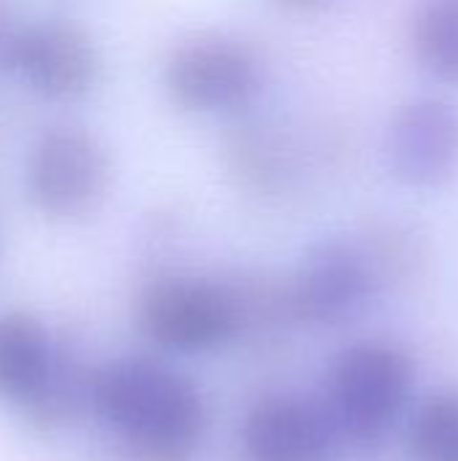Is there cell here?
Here are the masks:
<instances>
[{
  "label": "cell",
  "mask_w": 458,
  "mask_h": 461,
  "mask_svg": "<svg viewBox=\"0 0 458 461\" xmlns=\"http://www.w3.org/2000/svg\"><path fill=\"white\" fill-rule=\"evenodd\" d=\"M89 378L92 367L38 316L0 311V402L38 429H57L89 413Z\"/></svg>",
  "instance_id": "cell-4"
},
{
  "label": "cell",
  "mask_w": 458,
  "mask_h": 461,
  "mask_svg": "<svg viewBox=\"0 0 458 461\" xmlns=\"http://www.w3.org/2000/svg\"><path fill=\"white\" fill-rule=\"evenodd\" d=\"M24 184L40 213L81 219L103 203L111 184V159L92 132L51 127L35 140L27 157Z\"/></svg>",
  "instance_id": "cell-6"
},
{
  "label": "cell",
  "mask_w": 458,
  "mask_h": 461,
  "mask_svg": "<svg viewBox=\"0 0 458 461\" xmlns=\"http://www.w3.org/2000/svg\"><path fill=\"white\" fill-rule=\"evenodd\" d=\"M238 448L243 461H337L348 451L319 392L273 389L240 416Z\"/></svg>",
  "instance_id": "cell-7"
},
{
  "label": "cell",
  "mask_w": 458,
  "mask_h": 461,
  "mask_svg": "<svg viewBox=\"0 0 458 461\" xmlns=\"http://www.w3.org/2000/svg\"><path fill=\"white\" fill-rule=\"evenodd\" d=\"M413 51L432 78L458 86V0H424L413 19Z\"/></svg>",
  "instance_id": "cell-12"
},
{
  "label": "cell",
  "mask_w": 458,
  "mask_h": 461,
  "mask_svg": "<svg viewBox=\"0 0 458 461\" xmlns=\"http://www.w3.org/2000/svg\"><path fill=\"white\" fill-rule=\"evenodd\" d=\"M8 65L35 95L57 103L84 97L100 70L97 49L84 27L67 19H40L11 35Z\"/></svg>",
  "instance_id": "cell-9"
},
{
  "label": "cell",
  "mask_w": 458,
  "mask_h": 461,
  "mask_svg": "<svg viewBox=\"0 0 458 461\" xmlns=\"http://www.w3.org/2000/svg\"><path fill=\"white\" fill-rule=\"evenodd\" d=\"M262 84L254 51L227 35H200L178 46L165 68L170 100L194 113L246 108Z\"/></svg>",
  "instance_id": "cell-8"
},
{
  "label": "cell",
  "mask_w": 458,
  "mask_h": 461,
  "mask_svg": "<svg viewBox=\"0 0 458 461\" xmlns=\"http://www.w3.org/2000/svg\"><path fill=\"white\" fill-rule=\"evenodd\" d=\"M389 284L370 246L356 240H321L283 284L286 321L305 330H343L378 303Z\"/></svg>",
  "instance_id": "cell-5"
},
{
  "label": "cell",
  "mask_w": 458,
  "mask_h": 461,
  "mask_svg": "<svg viewBox=\"0 0 458 461\" xmlns=\"http://www.w3.org/2000/svg\"><path fill=\"white\" fill-rule=\"evenodd\" d=\"M386 165L408 186H440L458 167V111L437 97L402 105L386 132Z\"/></svg>",
  "instance_id": "cell-10"
},
{
  "label": "cell",
  "mask_w": 458,
  "mask_h": 461,
  "mask_svg": "<svg viewBox=\"0 0 458 461\" xmlns=\"http://www.w3.org/2000/svg\"><path fill=\"white\" fill-rule=\"evenodd\" d=\"M89 413L135 461L200 459L211 435L202 386L162 354H124L94 365Z\"/></svg>",
  "instance_id": "cell-1"
},
{
  "label": "cell",
  "mask_w": 458,
  "mask_h": 461,
  "mask_svg": "<svg viewBox=\"0 0 458 461\" xmlns=\"http://www.w3.org/2000/svg\"><path fill=\"white\" fill-rule=\"evenodd\" d=\"M278 3L286 5V8H294V11H310V8H319V5H324L329 0H278Z\"/></svg>",
  "instance_id": "cell-14"
},
{
  "label": "cell",
  "mask_w": 458,
  "mask_h": 461,
  "mask_svg": "<svg viewBox=\"0 0 458 461\" xmlns=\"http://www.w3.org/2000/svg\"><path fill=\"white\" fill-rule=\"evenodd\" d=\"M8 5H5V0H0V62H3V57H5V49H8V43H11V27H8Z\"/></svg>",
  "instance_id": "cell-13"
},
{
  "label": "cell",
  "mask_w": 458,
  "mask_h": 461,
  "mask_svg": "<svg viewBox=\"0 0 458 461\" xmlns=\"http://www.w3.org/2000/svg\"><path fill=\"white\" fill-rule=\"evenodd\" d=\"M135 324L162 357H211L265 327L289 321L283 284L162 273L140 289Z\"/></svg>",
  "instance_id": "cell-2"
},
{
  "label": "cell",
  "mask_w": 458,
  "mask_h": 461,
  "mask_svg": "<svg viewBox=\"0 0 458 461\" xmlns=\"http://www.w3.org/2000/svg\"><path fill=\"white\" fill-rule=\"evenodd\" d=\"M400 435L408 461H458L456 386L421 394Z\"/></svg>",
  "instance_id": "cell-11"
},
{
  "label": "cell",
  "mask_w": 458,
  "mask_h": 461,
  "mask_svg": "<svg viewBox=\"0 0 458 461\" xmlns=\"http://www.w3.org/2000/svg\"><path fill=\"white\" fill-rule=\"evenodd\" d=\"M348 454L383 448L402 432L418 394V362L391 338H359L329 362L319 389Z\"/></svg>",
  "instance_id": "cell-3"
}]
</instances>
